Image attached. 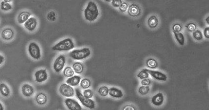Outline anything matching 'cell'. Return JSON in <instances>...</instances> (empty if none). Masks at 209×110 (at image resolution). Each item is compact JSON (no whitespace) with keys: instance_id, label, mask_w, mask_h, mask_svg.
Instances as JSON below:
<instances>
[{"instance_id":"1","label":"cell","mask_w":209,"mask_h":110,"mask_svg":"<svg viewBox=\"0 0 209 110\" xmlns=\"http://www.w3.org/2000/svg\"><path fill=\"white\" fill-rule=\"evenodd\" d=\"M100 15L99 9L96 2L90 1L87 3L83 12L84 19L87 21L93 22L96 21Z\"/></svg>"},{"instance_id":"2","label":"cell","mask_w":209,"mask_h":110,"mask_svg":"<svg viewBox=\"0 0 209 110\" xmlns=\"http://www.w3.org/2000/svg\"><path fill=\"white\" fill-rule=\"evenodd\" d=\"M75 47L73 40L67 37L60 40L53 45L51 49L55 52H67L73 50Z\"/></svg>"},{"instance_id":"3","label":"cell","mask_w":209,"mask_h":110,"mask_svg":"<svg viewBox=\"0 0 209 110\" xmlns=\"http://www.w3.org/2000/svg\"><path fill=\"white\" fill-rule=\"evenodd\" d=\"M91 55V51L88 47H83L80 49H74L69 53V57L76 60L86 59Z\"/></svg>"},{"instance_id":"4","label":"cell","mask_w":209,"mask_h":110,"mask_svg":"<svg viewBox=\"0 0 209 110\" xmlns=\"http://www.w3.org/2000/svg\"><path fill=\"white\" fill-rule=\"evenodd\" d=\"M28 52L31 58L35 60H39L42 57L40 47L35 41L30 42L28 47Z\"/></svg>"},{"instance_id":"5","label":"cell","mask_w":209,"mask_h":110,"mask_svg":"<svg viewBox=\"0 0 209 110\" xmlns=\"http://www.w3.org/2000/svg\"><path fill=\"white\" fill-rule=\"evenodd\" d=\"M75 92L76 98L84 106L89 109H95V104L94 100L85 98L79 88H76Z\"/></svg>"},{"instance_id":"6","label":"cell","mask_w":209,"mask_h":110,"mask_svg":"<svg viewBox=\"0 0 209 110\" xmlns=\"http://www.w3.org/2000/svg\"><path fill=\"white\" fill-rule=\"evenodd\" d=\"M66 61V57L64 55H59L56 58L52 66L53 70L56 73H60L63 71L65 67Z\"/></svg>"},{"instance_id":"7","label":"cell","mask_w":209,"mask_h":110,"mask_svg":"<svg viewBox=\"0 0 209 110\" xmlns=\"http://www.w3.org/2000/svg\"><path fill=\"white\" fill-rule=\"evenodd\" d=\"M0 36L1 39L5 42H10L14 39L15 31L11 27H6L1 30L0 32Z\"/></svg>"},{"instance_id":"8","label":"cell","mask_w":209,"mask_h":110,"mask_svg":"<svg viewBox=\"0 0 209 110\" xmlns=\"http://www.w3.org/2000/svg\"><path fill=\"white\" fill-rule=\"evenodd\" d=\"M60 95L65 98H72L75 95V91L73 87L67 83L61 84L59 89Z\"/></svg>"},{"instance_id":"9","label":"cell","mask_w":209,"mask_h":110,"mask_svg":"<svg viewBox=\"0 0 209 110\" xmlns=\"http://www.w3.org/2000/svg\"><path fill=\"white\" fill-rule=\"evenodd\" d=\"M23 25L27 31L33 32L36 31L38 27V20L36 17L31 16Z\"/></svg>"},{"instance_id":"10","label":"cell","mask_w":209,"mask_h":110,"mask_svg":"<svg viewBox=\"0 0 209 110\" xmlns=\"http://www.w3.org/2000/svg\"><path fill=\"white\" fill-rule=\"evenodd\" d=\"M49 76L47 70L41 68L36 71L34 73V78L36 82L41 84L44 82L48 79Z\"/></svg>"},{"instance_id":"11","label":"cell","mask_w":209,"mask_h":110,"mask_svg":"<svg viewBox=\"0 0 209 110\" xmlns=\"http://www.w3.org/2000/svg\"><path fill=\"white\" fill-rule=\"evenodd\" d=\"M64 103L68 110H82L83 109L82 106L78 101L74 99L71 98H66L64 100Z\"/></svg>"},{"instance_id":"12","label":"cell","mask_w":209,"mask_h":110,"mask_svg":"<svg viewBox=\"0 0 209 110\" xmlns=\"http://www.w3.org/2000/svg\"><path fill=\"white\" fill-rule=\"evenodd\" d=\"M21 93L22 95L25 98H30L35 93V89L33 86L30 84L25 83L21 86Z\"/></svg>"},{"instance_id":"13","label":"cell","mask_w":209,"mask_h":110,"mask_svg":"<svg viewBox=\"0 0 209 110\" xmlns=\"http://www.w3.org/2000/svg\"><path fill=\"white\" fill-rule=\"evenodd\" d=\"M147 71L151 77L158 81H166L167 80V76L166 74L159 71L147 69Z\"/></svg>"},{"instance_id":"14","label":"cell","mask_w":209,"mask_h":110,"mask_svg":"<svg viewBox=\"0 0 209 110\" xmlns=\"http://www.w3.org/2000/svg\"><path fill=\"white\" fill-rule=\"evenodd\" d=\"M31 16V13L29 11H21L18 14L17 17V23L20 25L24 24Z\"/></svg>"},{"instance_id":"15","label":"cell","mask_w":209,"mask_h":110,"mask_svg":"<svg viewBox=\"0 0 209 110\" xmlns=\"http://www.w3.org/2000/svg\"><path fill=\"white\" fill-rule=\"evenodd\" d=\"M164 96L161 92L158 93L152 96L151 100V103L155 106H161L164 103Z\"/></svg>"},{"instance_id":"16","label":"cell","mask_w":209,"mask_h":110,"mask_svg":"<svg viewBox=\"0 0 209 110\" xmlns=\"http://www.w3.org/2000/svg\"><path fill=\"white\" fill-rule=\"evenodd\" d=\"M127 13L130 16L137 17L141 14V9L136 4H132L128 6Z\"/></svg>"},{"instance_id":"17","label":"cell","mask_w":209,"mask_h":110,"mask_svg":"<svg viewBox=\"0 0 209 110\" xmlns=\"http://www.w3.org/2000/svg\"><path fill=\"white\" fill-rule=\"evenodd\" d=\"M108 95L112 98H114L120 99L124 96L123 92L121 89L116 87H111L109 88Z\"/></svg>"},{"instance_id":"18","label":"cell","mask_w":209,"mask_h":110,"mask_svg":"<svg viewBox=\"0 0 209 110\" xmlns=\"http://www.w3.org/2000/svg\"><path fill=\"white\" fill-rule=\"evenodd\" d=\"M35 101L39 106H44L47 102V96L43 92L37 93L35 96Z\"/></svg>"},{"instance_id":"19","label":"cell","mask_w":209,"mask_h":110,"mask_svg":"<svg viewBox=\"0 0 209 110\" xmlns=\"http://www.w3.org/2000/svg\"><path fill=\"white\" fill-rule=\"evenodd\" d=\"M0 95L4 98H8L11 95V89L5 83H0Z\"/></svg>"},{"instance_id":"20","label":"cell","mask_w":209,"mask_h":110,"mask_svg":"<svg viewBox=\"0 0 209 110\" xmlns=\"http://www.w3.org/2000/svg\"><path fill=\"white\" fill-rule=\"evenodd\" d=\"M81 77L77 75H74L68 78L66 80V83L72 87H76L80 84Z\"/></svg>"},{"instance_id":"21","label":"cell","mask_w":209,"mask_h":110,"mask_svg":"<svg viewBox=\"0 0 209 110\" xmlns=\"http://www.w3.org/2000/svg\"><path fill=\"white\" fill-rule=\"evenodd\" d=\"M159 24V20L155 15H151L148 18V25L151 28H155Z\"/></svg>"},{"instance_id":"22","label":"cell","mask_w":209,"mask_h":110,"mask_svg":"<svg viewBox=\"0 0 209 110\" xmlns=\"http://www.w3.org/2000/svg\"><path fill=\"white\" fill-rule=\"evenodd\" d=\"M72 68L74 70V72L78 74H82L84 70V66L83 64L80 62H75L73 63Z\"/></svg>"},{"instance_id":"23","label":"cell","mask_w":209,"mask_h":110,"mask_svg":"<svg viewBox=\"0 0 209 110\" xmlns=\"http://www.w3.org/2000/svg\"><path fill=\"white\" fill-rule=\"evenodd\" d=\"M0 9L4 12H10L13 9L12 4L1 1L0 2Z\"/></svg>"},{"instance_id":"24","label":"cell","mask_w":209,"mask_h":110,"mask_svg":"<svg viewBox=\"0 0 209 110\" xmlns=\"http://www.w3.org/2000/svg\"><path fill=\"white\" fill-rule=\"evenodd\" d=\"M175 37L178 43L181 46L185 44V37L184 34L182 32H173Z\"/></svg>"},{"instance_id":"25","label":"cell","mask_w":209,"mask_h":110,"mask_svg":"<svg viewBox=\"0 0 209 110\" xmlns=\"http://www.w3.org/2000/svg\"><path fill=\"white\" fill-rule=\"evenodd\" d=\"M79 84L82 89H86L90 87L91 85V82L89 79L84 78L81 80Z\"/></svg>"},{"instance_id":"26","label":"cell","mask_w":209,"mask_h":110,"mask_svg":"<svg viewBox=\"0 0 209 110\" xmlns=\"http://www.w3.org/2000/svg\"><path fill=\"white\" fill-rule=\"evenodd\" d=\"M63 73L65 77L68 78L74 76L75 72L72 68L71 67H66L65 68H64Z\"/></svg>"},{"instance_id":"27","label":"cell","mask_w":209,"mask_h":110,"mask_svg":"<svg viewBox=\"0 0 209 110\" xmlns=\"http://www.w3.org/2000/svg\"><path fill=\"white\" fill-rule=\"evenodd\" d=\"M146 65L149 68H156L158 66V63L156 60L150 58L147 60Z\"/></svg>"},{"instance_id":"28","label":"cell","mask_w":209,"mask_h":110,"mask_svg":"<svg viewBox=\"0 0 209 110\" xmlns=\"http://www.w3.org/2000/svg\"><path fill=\"white\" fill-rule=\"evenodd\" d=\"M193 37L195 40L201 41L203 39V34L201 30L197 29L194 31L193 32Z\"/></svg>"},{"instance_id":"29","label":"cell","mask_w":209,"mask_h":110,"mask_svg":"<svg viewBox=\"0 0 209 110\" xmlns=\"http://www.w3.org/2000/svg\"><path fill=\"white\" fill-rule=\"evenodd\" d=\"M98 93L100 96L105 97L108 95L109 88L107 86H103L100 87L98 90Z\"/></svg>"},{"instance_id":"30","label":"cell","mask_w":209,"mask_h":110,"mask_svg":"<svg viewBox=\"0 0 209 110\" xmlns=\"http://www.w3.org/2000/svg\"><path fill=\"white\" fill-rule=\"evenodd\" d=\"M46 18L49 21L51 22H55L57 20L56 13L54 11H50L47 14Z\"/></svg>"},{"instance_id":"31","label":"cell","mask_w":209,"mask_h":110,"mask_svg":"<svg viewBox=\"0 0 209 110\" xmlns=\"http://www.w3.org/2000/svg\"><path fill=\"white\" fill-rule=\"evenodd\" d=\"M149 74L148 71H147V68H144L141 70L140 72L138 73L137 75V76L138 78L141 79H147L149 77Z\"/></svg>"},{"instance_id":"32","label":"cell","mask_w":209,"mask_h":110,"mask_svg":"<svg viewBox=\"0 0 209 110\" xmlns=\"http://www.w3.org/2000/svg\"><path fill=\"white\" fill-rule=\"evenodd\" d=\"M150 91L149 86H142L138 88V92L141 95H146Z\"/></svg>"},{"instance_id":"33","label":"cell","mask_w":209,"mask_h":110,"mask_svg":"<svg viewBox=\"0 0 209 110\" xmlns=\"http://www.w3.org/2000/svg\"><path fill=\"white\" fill-rule=\"evenodd\" d=\"M83 95L87 98L91 99L94 96V93L91 89L87 88V89H84V90L83 92Z\"/></svg>"},{"instance_id":"34","label":"cell","mask_w":209,"mask_h":110,"mask_svg":"<svg viewBox=\"0 0 209 110\" xmlns=\"http://www.w3.org/2000/svg\"><path fill=\"white\" fill-rule=\"evenodd\" d=\"M185 27L187 28V30L189 31L192 32L194 31L195 30L197 29V25L195 24L194 23H193V22L189 23Z\"/></svg>"},{"instance_id":"35","label":"cell","mask_w":209,"mask_h":110,"mask_svg":"<svg viewBox=\"0 0 209 110\" xmlns=\"http://www.w3.org/2000/svg\"><path fill=\"white\" fill-rule=\"evenodd\" d=\"M111 4L115 8H119L121 4H122V0H112Z\"/></svg>"},{"instance_id":"36","label":"cell","mask_w":209,"mask_h":110,"mask_svg":"<svg viewBox=\"0 0 209 110\" xmlns=\"http://www.w3.org/2000/svg\"><path fill=\"white\" fill-rule=\"evenodd\" d=\"M128 4L126 2H123L122 4H121L120 7H119V11L122 12H127V9L128 8Z\"/></svg>"},{"instance_id":"37","label":"cell","mask_w":209,"mask_h":110,"mask_svg":"<svg viewBox=\"0 0 209 110\" xmlns=\"http://www.w3.org/2000/svg\"><path fill=\"white\" fill-rule=\"evenodd\" d=\"M182 29V27L179 24H175L172 27V30L173 32H180Z\"/></svg>"},{"instance_id":"38","label":"cell","mask_w":209,"mask_h":110,"mask_svg":"<svg viewBox=\"0 0 209 110\" xmlns=\"http://www.w3.org/2000/svg\"><path fill=\"white\" fill-rule=\"evenodd\" d=\"M142 86H149L151 83V81L150 79L147 78V79H143L141 82Z\"/></svg>"},{"instance_id":"39","label":"cell","mask_w":209,"mask_h":110,"mask_svg":"<svg viewBox=\"0 0 209 110\" xmlns=\"http://www.w3.org/2000/svg\"><path fill=\"white\" fill-rule=\"evenodd\" d=\"M203 34L205 38L209 39V27H206L204 29Z\"/></svg>"},{"instance_id":"40","label":"cell","mask_w":209,"mask_h":110,"mask_svg":"<svg viewBox=\"0 0 209 110\" xmlns=\"http://www.w3.org/2000/svg\"><path fill=\"white\" fill-rule=\"evenodd\" d=\"M124 110H135V108L133 106H130V105H127V106H125L124 107Z\"/></svg>"},{"instance_id":"41","label":"cell","mask_w":209,"mask_h":110,"mask_svg":"<svg viewBox=\"0 0 209 110\" xmlns=\"http://www.w3.org/2000/svg\"><path fill=\"white\" fill-rule=\"evenodd\" d=\"M5 58L4 55H2L1 52H0V66L2 65V64L4 63Z\"/></svg>"},{"instance_id":"42","label":"cell","mask_w":209,"mask_h":110,"mask_svg":"<svg viewBox=\"0 0 209 110\" xmlns=\"http://www.w3.org/2000/svg\"><path fill=\"white\" fill-rule=\"evenodd\" d=\"M4 105L1 103V102L0 101V110H4Z\"/></svg>"},{"instance_id":"43","label":"cell","mask_w":209,"mask_h":110,"mask_svg":"<svg viewBox=\"0 0 209 110\" xmlns=\"http://www.w3.org/2000/svg\"><path fill=\"white\" fill-rule=\"evenodd\" d=\"M1 1L4 2H9V3H12L13 1V0H1Z\"/></svg>"},{"instance_id":"44","label":"cell","mask_w":209,"mask_h":110,"mask_svg":"<svg viewBox=\"0 0 209 110\" xmlns=\"http://www.w3.org/2000/svg\"><path fill=\"white\" fill-rule=\"evenodd\" d=\"M205 21L207 23V24L209 25V16H208L205 19Z\"/></svg>"},{"instance_id":"45","label":"cell","mask_w":209,"mask_h":110,"mask_svg":"<svg viewBox=\"0 0 209 110\" xmlns=\"http://www.w3.org/2000/svg\"><path fill=\"white\" fill-rule=\"evenodd\" d=\"M103 1H105V2H108V3H109V2H111L112 0H103Z\"/></svg>"}]
</instances>
